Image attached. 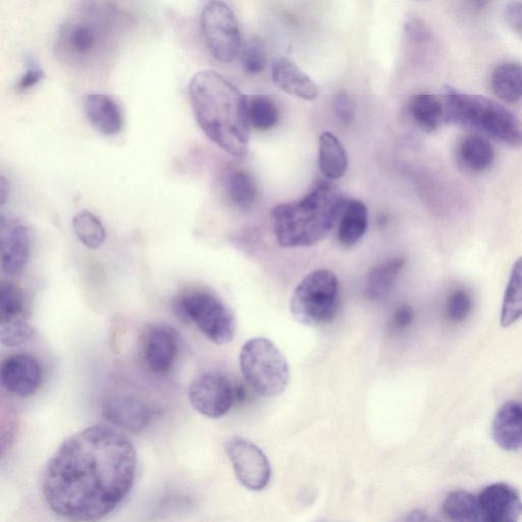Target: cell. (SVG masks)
<instances>
[{"label":"cell","mask_w":522,"mask_h":522,"mask_svg":"<svg viewBox=\"0 0 522 522\" xmlns=\"http://www.w3.org/2000/svg\"><path fill=\"white\" fill-rule=\"evenodd\" d=\"M137 453L120 431L92 425L65 439L48 460L44 499L56 516L70 522L106 518L134 486Z\"/></svg>","instance_id":"6da1fadb"},{"label":"cell","mask_w":522,"mask_h":522,"mask_svg":"<svg viewBox=\"0 0 522 522\" xmlns=\"http://www.w3.org/2000/svg\"><path fill=\"white\" fill-rule=\"evenodd\" d=\"M189 95L203 133L231 156L245 157L250 138L245 95L211 70L195 73L189 85Z\"/></svg>","instance_id":"7a4b0ae2"},{"label":"cell","mask_w":522,"mask_h":522,"mask_svg":"<svg viewBox=\"0 0 522 522\" xmlns=\"http://www.w3.org/2000/svg\"><path fill=\"white\" fill-rule=\"evenodd\" d=\"M127 25V17L116 4L84 3L64 20L58 30L56 55L71 68L97 69L113 55Z\"/></svg>","instance_id":"3957f363"},{"label":"cell","mask_w":522,"mask_h":522,"mask_svg":"<svg viewBox=\"0 0 522 522\" xmlns=\"http://www.w3.org/2000/svg\"><path fill=\"white\" fill-rule=\"evenodd\" d=\"M345 202L339 188L323 181L303 200L278 205L271 212L278 244L284 248L320 244L339 220Z\"/></svg>","instance_id":"277c9868"},{"label":"cell","mask_w":522,"mask_h":522,"mask_svg":"<svg viewBox=\"0 0 522 522\" xmlns=\"http://www.w3.org/2000/svg\"><path fill=\"white\" fill-rule=\"evenodd\" d=\"M443 104L446 123L482 132L512 149L522 147V121L497 101L448 88Z\"/></svg>","instance_id":"5b68a950"},{"label":"cell","mask_w":522,"mask_h":522,"mask_svg":"<svg viewBox=\"0 0 522 522\" xmlns=\"http://www.w3.org/2000/svg\"><path fill=\"white\" fill-rule=\"evenodd\" d=\"M242 376L254 392L262 397L284 393L290 381V370L281 350L266 338H253L240 352Z\"/></svg>","instance_id":"8992f818"},{"label":"cell","mask_w":522,"mask_h":522,"mask_svg":"<svg viewBox=\"0 0 522 522\" xmlns=\"http://www.w3.org/2000/svg\"><path fill=\"white\" fill-rule=\"evenodd\" d=\"M174 311L184 321L194 323L210 341L226 345L234 340L237 322L222 299L207 290H188L174 301Z\"/></svg>","instance_id":"52a82bcc"},{"label":"cell","mask_w":522,"mask_h":522,"mask_svg":"<svg viewBox=\"0 0 522 522\" xmlns=\"http://www.w3.org/2000/svg\"><path fill=\"white\" fill-rule=\"evenodd\" d=\"M339 281L329 270L308 274L296 287L290 301L293 318L308 327L332 321L339 308Z\"/></svg>","instance_id":"ba28073f"},{"label":"cell","mask_w":522,"mask_h":522,"mask_svg":"<svg viewBox=\"0 0 522 522\" xmlns=\"http://www.w3.org/2000/svg\"><path fill=\"white\" fill-rule=\"evenodd\" d=\"M201 24L205 42L217 61L229 64L242 49L239 23L229 5L210 2L203 7Z\"/></svg>","instance_id":"9c48e42d"},{"label":"cell","mask_w":522,"mask_h":522,"mask_svg":"<svg viewBox=\"0 0 522 522\" xmlns=\"http://www.w3.org/2000/svg\"><path fill=\"white\" fill-rule=\"evenodd\" d=\"M188 398L198 414L220 418L231 410L236 399V389L224 372H205L191 381Z\"/></svg>","instance_id":"30bf717a"},{"label":"cell","mask_w":522,"mask_h":522,"mask_svg":"<svg viewBox=\"0 0 522 522\" xmlns=\"http://www.w3.org/2000/svg\"><path fill=\"white\" fill-rule=\"evenodd\" d=\"M225 451L235 475L246 489L262 491L268 487L271 468L267 455L260 447L244 438L234 437L227 441Z\"/></svg>","instance_id":"8fae6325"},{"label":"cell","mask_w":522,"mask_h":522,"mask_svg":"<svg viewBox=\"0 0 522 522\" xmlns=\"http://www.w3.org/2000/svg\"><path fill=\"white\" fill-rule=\"evenodd\" d=\"M43 380L39 360L30 353H16L6 357L0 367V381L5 391L19 398H28L39 391Z\"/></svg>","instance_id":"7c38bea8"},{"label":"cell","mask_w":522,"mask_h":522,"mask_svg":"<svg viewBox=\"0 0 522 522\" xmlns=\"http://www.w3.org/2000/svg\"><path fill=\"white\" fill-rule=\"evenodd\" d=\"M0 256L6 275L16 276L26 268L30 257V236L27 227L13 216L0 218Z\"/></svg>","instance_id":"4fadbf2b"},{"label":"cell","mask_w":522,"mask_h":522,"mask_svg":"<svg viewBox=\"0 0 522 522\" xmlns=\"http://www.w3.org/2000/svg\"><path fill=\"white\" fill-rule=\"evenodd\" d=\"M179 353L178 336L167 326H152L143 335L141 355L144 364L153 373L170 372Z\"/></svg>","instance_id":"5bb4252c"},{"label":"cell","mask_w":522,"mask_h":522,"mask_svg":"<svg viewBox=\"0 0 522 522\" xmlns=\"http://www.w3.org/2000/svg\"><path fill=\"white\" fill-rule=\"evenodd\" d=\"M102 415L117 429L139 432L151 424L154 410L137 397L116 395L102 404Z\"/></svg>","instance_id":"9a60e30c"},{"label":"cell","mask_w":522,"mask_h":522,"mask_svg":"<svg viewBox=\"0 0 522 522\" xmlns=\"http://www.w3.org/2000/svg\"><path fill=\"white\" fill-rule=\"evenodd\" d=\"M482 522H519L522 501L518 492L504 483L484 488L479 498Z\"/></svg>","instance_id":"2e32d148"},{"label":"cell","mask_w":522,"mask_h":522,"mask_svg":"<svg viewBox=\"0 0 522 522\" xmlns=\"http://www.w3.org/2000/svg\"><path fill=\"white\" fill-rule=\"evenodd\" d=\"M271 76L274 83L287 94L310 101L319 97V86L289 58H277L271 65Z\"/></svg>","instance_id":"e0dca14e"},{"label":"cell","mask_w":522,"mask_h":522,"mask_svg":"<svg viewBox=\"0 0 522 522\" xmlns=\"http://www.w3.org/2000/svg\"><path fill=\"white\" fill-rule=\"evenodd\" d=\"M84 109L88 120L99 133L115 136L122 131L124 120L121 107L109 95H87Z\"/></svg>","instance_id":"ac0fdd59"},{"label":"cell","mask_w":522,"mask_h":522,"mask_svg":"<svg viewBox=\"0 0 522 522\" xmlns=\"http://www.w3.org/2000/svg\"><path fill=\"white\" fill-rule=\"evenodd\" d=\"M496 444L506 451L522 448V403L509 401L498 410L492 426Z\"/></svg>","instance_id":"d6986e66"},{"label":"cell","mask_w":522,"mask_h":522,"mask_svg":"<svg viewBox=\"0 0 522 522\" xmlns=\"http://www.w3.org/2000/svg\"><path fill=\"white\" fill-rule=\"evenodd\" d=\"M369 227V210L357 200L345 202L338 220V241L345 248L355 246L362 240Z\"/></svg>","instance_id":"ffe728a7"},{"label":"cell","mask_w":522,"mask_h":522,"mask_svg":"<svg viewBox=\"0 0 522 522\" xmlns=\"http://www.w3.org/2000/svg\"><path fill=\"white\" fill-rule=\"evenodd\" d=\"M320 168L328 180L342 178L348 168V156L334 134L325 132L320 137Z\"/></svg>","instance_id":"44dd1931"},{"label":"cell","mask_w":522,"mask_h":522,"mask_svg":"<svg viewBox=\"0 0 522 522\" xmlns=\"http://www.w3.org/2000/svg\"><path fill=\"white\" fill-rule=\"evenodd\" d=\"M491 88L496 97L507 104L522 100V65L504 63L492 73Z\"/></svg>","instance_id":"7402d4cb"},{"label":"cell","mask_w":522,"mask_h":522,"mask_svg":"<svg viewBox=\"0 0 522 522\" xmlns=\"http://www.w3.org/2000/svg\"><path fill=\"white\" fill-rule=\"evenodd\" d=\"M404 264L406 260L395 257L372 268L366 277L365 296L370 300L385 297L399 277Z\"/></svg>","instance_id":"603a6c76"},{"label":"cell","mask_w":522,"mask_h":522,"mask_svg":"<svg viewBox=\"0 0 522 522\" xmlns=\"http://www.w3.org/2000/svg\"><path fill=\"white\" fill-rule=\"evenodd\" d=\"M409 113L419 128L432 133L444 121L443 99L432 94L415 95L410 99Z\"/></svg>","instance_id":"cb8c5ba5"},{"label":"cell","mask_w":522,"mask_h":522,"mask_svg":"<svg viewBox=\"0 0 522 522\" xmlns=\"http://www.w3.org/2000/svg\"><path fill=\"white\" fill-rule=\"evenodd\" d=\"M522 318V256L513 264L509 284L506 286L501 318L503 328H509Z\"/></svg>","instance_id":"d4e9b609"},{"label":"cell","mask_w":522,"mask_h":522,"mask_svg":"<svg viewBox=\"0 0 522 522\" xmlns=\"http://www.w3.org/2000/svg\"><path fill=\"white\" fill-rule=\"evenodd\" d=\"M462 163L473 172H483L494 163L495 151L487 139L470 135L463 140L459 147Z\"/></svg>","instance_id":"484cf974"},{"label":"cell","mask_w":522,"mask_h":522,"mask_svg":"<svg viewBox=\"0 0 522 522\" xmlns=\"http://www.w3.org/2000/svg\"><path fill=\"white\" fill-rule=\"evenodd\" d=\"M443 513L449 522H482L477 499L462 490L454 491L447 496Z\"/></svg>","instance_id":"4316f807"},{"label":"cell","mask_w":522,"mask_h":522,"mask_svg":"<svg viewBox=\"0 0 522 522\" xmlns=\"http://www.w3.org/2000/svg\"><path fill=\"white\" fill-rule=\"evenodd\" d=\"M246 112L250 126L260 131L273 129L279 120L275 101L266 95L246 97Z\"/></svg>","instance_id":"83f0119b"},{"label":"cell","mask_w":522,"mask_h":522,"mask_svg":"<svg viewBox=\"0 0 522 522\" xmlns=\"http://www.w3.org/2000/svg\"><path fill=\"white\" fill-rule=\"evenodd\" d=\"M73 227L77 238L90 249L104 245L107 232L101 220L90 211H81L73 218Z\"/></svg>","instance_id":"f1b7e54d"},{"label":"cell","mask_w":522,"mask_h":522,"mask_svg":"<svg viewBox=\"0 0 522 522\" xmlns=\"http://www.w3.org/2000/svg\"><path fill=\"white\" fill-rule=\"evenodd\" d=\"M227 189L232 202L242 210L249 209L256 201V184L245 171L232 172L227 178Z\"/></svg>","instance_id":"f546056e"},{"label":"cell","mask_w":522,"mask_h":522,"mask_svg":"<svg viewBox=\"0 0 522 522\" xmlns=\"http://www.w3.org/2000/svg\"><path fill=\"white\" fill-rule=\"evenodd\" d=\"M25 307V296L19 287L12 283H4L0 289L2 321L23 319Z\"/></svg>","instance_id":"4dcf8cb0"},{"label":"cell","mask_w":522,"mask_h":522,"mask_svg":"<svg viewBox=\"0 0 522 522\" xmlns=\"http://www.w3.org/2000/svg\"><path fill=\"white\" fill-rule=\"evenodd\" d=\"M34 335V329L24 319L0 322V341L6 347H23L33 339Z\"/></svg>","instance_id":"1f68e13d"},{"label":"cell","mask_w":522,"mask_h":522,"mask_svg":"<svg viewBox=\"0 0 522 522\" xmlns=\"http://www.w3.org/2000/svg\"><path fill=\"white\" fill-rule=\"evenodd\" d=\"M242 67L248 73L257 75L267 64V51L260 39H252L241 49Z\"/></svg>","instance_id":"d6a6232c"},{"label":"cell","mask_w":522,"mask_h":522,"mask_svg":"<svg viewBox=\"0 0 522 522\" xmlns=\"http://www.w3.org/2000/svg\"><path fill=\"white\" fill-rule=\"evenodd\" d=\"M473 308L474 301L470 293L466 289H456L447 300V318L454 323L463 322L472 313Z\"/></svg>","instance_id":"836d02e7"},{"label":"cell","mask_w":522,"mask_h":522,"mask_svg":"<svg viewBox=\"0 0 522 522\" xmlns=\"http://www.w3.org/2000/svg\"><path fill=\"white\" fill-rule=\"evenodd\" d=\"M27 71L24 76L19 81L17 85V90L19 91H25L30 90L31 87L41 82L44 73L39 67V64L36 63L34 58L29 57L27 61Z\"/></svg>","instance_id":"e575fe53"},{"label":"cell","mask_w":522,"mask_h":522,"mask_svg":"<svg viewBox=\"0 0 522 522\" xmlns=\"http://www.w3.org/2000/svg\"><path fill=\"white\" fill-rule=\"evenodd\" d=\"M335 113L345 124H348L355 117V107L347 93H339L334 99Z\"/></svg>","instance_id":"d590c367"},{"label":"cell","mask_w":522,"mask_h":522,"mask_svg":"<svg viewBox=\"0 0 522 522\" xmlns=\"http://www.w3.org/2000/svg\"><path fill=\"white\" fill-rule=\"evenodd\" d=\"M507 23L522 39V3H511L505 10Z\"/></svg>","instance_id":"8d00e7d4"},{"label":"cell","mask_w":522,"mask_h":522,"mask_svg":"<svg viewBox=\"0 0 522 522\" xmlns=\"http://www.w3.org/2000/svg\"><path fill=\"white\" fill-rule=\"evenodd\" d=\"M415 319V312L413 307L409 305H403L397 310L393 315L392 327L395 329H406L413 323Z\"/></svg>","instance_id":"74e56055"},{"label":"cell","mask_w":522,"mask_h":522,"mask_svg":"<svg viewBox=\"0 0 522 522\" xmlns=\"http://www.w3.org/2000/svg\"><path fill=\"white\" fill-rule=\"evenodd\" d=\"M404 522H440L435 517L432 516L431 513L426 512L422 509H416L410 512Z\"/></svg>","instance_id":"f35d334b"},{"label":"cell","mask_w":522,"mask_h":522,"mask_svg":"<svg viewBox=\"0 0 522 522\" xmlns=\"http://www.w3.org/2000/svg\"><path fill=\"white\" fill-rule=\"evenodd\" d=\"M9 190V184L6 183L4 176L2 178V183H0V196H2V204L4 205L6 200L7 194L6 191Z\"/></svg>","instance_id":"ab89813d"},{"label":"cell","mask_w":522,"mask_h":522,"mask_svg":"<svg viewBox=\"0 0 522 522\" xmlns=\"http://www.w3.org/2000/svg\"><path fill=\"white\" fill-rule=\"evenodd\" d=\"M400 522H404V518H403V520H402V521H400Z\"/></svg>","instance_id":"60d3db41"}]
</instances>
